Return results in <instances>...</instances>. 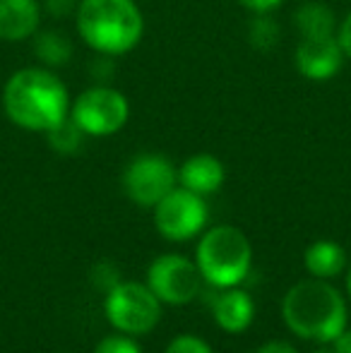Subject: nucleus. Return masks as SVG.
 Masks as SVG:
<instances>
[{
  "mask_svg": "<svg viewBox=\"0 0 351 353\" xmlns=\"http://www.w3.org/2000/svg\"><path fill=\"white\" fill-rule=\"evenodd\" d=\"M41 27L39 0H0V41H27Z\"/></svg>",
  "mask_w": 351,
  "mask_h": 353,
  "instance_id": "obj_11",
  "label": "nucleus"
},
{
  "mask_svg": "<svg viewBox=\"0 0 351 353\" xmlns=\"http://www.w3.org/2000/svg\"><path fill=\"white\" fill-rule=\"evenodd\" d=\"M303 267L315 279H334L347 267V250L337 241H315L305 248Z\"/></svg>",
  "mask_w": 351,
  "mask_h": 353,
  "instance_id": "obj_14",
  "label": "nucleus"
},
{
  "mask_svg": "<svg viewBox=\"0 0 351 353\" xmlns=\"http://www.w3.org/2000/svg\"><path fill=\"white\" fill-rule=\"evenodd\" d=\"M103 312L116 332L128 336H140L150 334L159 325L161 301L152 293L147 283L118 281L113 288H108Z\"/></svg>",
  "mask_w": 351,
  "mask_h": 353,
  "instance_id": "obj_5",
  "label": "nucleus"
},
{
  "mask_svg": "<svg viewBox=\"0 0 351 353\" xmlns=\"http://www.w3.org/2000/svg\"><path fill=\"white\" fill-rule=\"evenodd\" d=\"M195 265L210 286L234 288L248 279L253 267V245L241 228L221 223L200 238Z\"/></svg>",
  "mask_w": 351,
  "mask_h": 353,
  "instance_id": "obj_4",
  "label": "nucleus"
},
{
  "mask_svg": "<svg viewBox=\"0 0 351 353\" xmlns=\"http://www.w3.org/2000/svg\"><path fill=\"white\" fill-rule=\"evenodd\" d=\"M313 353H337L334 349H318V351H313Z\"/></svg>",
  "mask_w": 351,
  "mask_h": 353,
  "instance_id": "obj_27",
  "label": "nucleus"
},
{
  "mask_svg": "<svg viewBox=\"0 0 351 353\" xmlns=\"http://www.w3.org/2000/svg\"><path fill=\"white\" fill-rule=\"evenodd\" d=\"M258 353H299L291 344L286 341H267L265 346H260Z\"/></svg>",
  "mask_w": 351,
  "mask_h": 353,
  "instance_id": "obj_24",
  "label": "nucleus"
},
{
  "mask_svg": "<svg viewBox=\"0 0 351 353\" xmlns=\"http://www.w3.org/2000/svg\"><path fill=\"white\" fill-rule=\"evenodd\" d=\"M94 353H145V351H142V346L137 344L132 336L118 332V334L103 336V339L97 344Z\"/></svg>",
  "mask_w": 351,
  "mask_h": 353,
  "instance_id": "obj_19",
  "label": "nucleus"
},
{
  "mask_svg": "<svg viewBox=\"0 0 351 353\" xmlns=\"http://www.w3.org/2000/svg\"><path fill=\"white\" fill-rule=\"evenodd\" d=\"M284 325L299 339L332 344L347 330V301L328 279H303L281 301Z\"/></svg>",
  "mask_w": 351,
  "mask_h": 353,
  "instance_id": "obj_2",
  "label": "nucleus"
},
{
  "mask_svg": "<svg viewBox=\"0 0 351 353\" xmlns=\"http://www.w3.org/2000/svg\"><path fill=\"white\" fill-rule=\"evenodd\" d=\"M332 349L337 353H351V330L349 327L332 341Z\"/></svg>",
  "mask_w": 351,
  "mask_h": 353,
  "instance_id": "obj_25",
  "label": "nucleus"
},
{
  "mask_svg": "<svg viewBox=\"0 0 351 353\" xmlns=\"http://www.w3.org/2000/svg\"><path fill=\"white\" fill-rule=\"evenodd\" d=\"M70 118L87 137H111L130 121V101L121 89L97 84L72 99Z\"/></svg>",
  "mask_w": 351,
  "mask_h": 353,
  "instance_id": "obj_6",
  "label": "nucleus"
},
{
  "mask_svg": "<svg viewBox=\"0 0 351 353\" xmlns=\"http://www.w3.org/2000/svg\"><path fill=\"white\" fill-rule=\"evenodd\" d=\"M77 34L97 56H126L145 37V14L135 0H80Z\"/></svg>",
  "mask_w": 351,
  "mask_h": 353,
  "instance_id": "obj_3",
  "label": "nucleus"
},
{
  "mask_svg": "<svg viewBox=\"0 0 351 353\" xmlns=\"http://www.w3.org/2000/svg\"><path fill=\"white\" fill-rule=\"evenodd\" d=\"M164 353H214L212 346L197 334H178L169 341Z\"/></svg>",
  "mask_w": 351,
  "mask_h": 353,
  "instance_id": "obj_20",
  "label": "nucleus"
},
{
  "mask_svg": "<svg viewBox=\"0 0 351 353\" xmlns=\"http://www.w3.org/2000/svg\"><path fill=\"white\" fill-rule=\"evenodd\" d=\"M210 221L207 200L188 188L176 185L159 205L154 207V226L166 241L185 243L205 231Z\"/></svg>",
  "mask_w": 351,
  "mask_h": 353,
  "instance_id": "obj_8",
  "label": "nucleus"
},
{
  "mask_svg": "<svg viewBox=\"0 0 351 353\" xmlns=\"http://www.w3.org/2000/svg\"><path fill=\"white\" fill-rule=\"evenodd\" d=\"M239 3L253 14H272L274 10H279L286 0H239Z\"/></svg>",
  "mask_w": 351,
  "mask_h": 353,
  "instance_id": "obj_21",
  "label": "nucleus"
},
{
  "mask_svg": "<svg viewBox=\"0 0 351 353\" xmlns=\"http://www.w3.org/2000/svg\"><path fill=\"white\" fill-rule=\"evenodd\" d=\"M85 132L77 128V123L72 118H66L63 123H58L56 128L46 132V140L51 144V149L56 154H63V157H72L82 149V142H85Z\"/></svg>",
  "mask_w": 351,
  "mask_h": 353,
  "instance_id": "obj_17",
  "label": "nucleus"
},
{
  "mask_svg": "<svg viewBox=\"0 0 351 353\" xmlns=\"http://www.w3.org/2000/svg\"><path fill=\"white\" fill-rule=\"evenodd\" d=\"M294 22L301 39L334 37L339 24L332 10L325 3H320V0H305V3H301L294 12Z\"/></svg>",
  "mask_w": 351,
  "mask_h": 353,
  "instance_id": "obj_15",
  "label": "nucleus"
},
{
  "mask_svg": "<svg viewBox=\"0 0 351 353\" xmlns=\"http://www.w3.org/2000/svg\"><path fill=\"white\" fill-rule=\"evenodd\" d=\"M248 39L255 48L270 51L279 43V24L270 19V14H255V19L248 27Z\"/></svg>",
  "mask_w": 351,
  "mask_h": 353,
  "instance_id": "obj_18",
  "label": "nucleus"
},
{
  "mask_svg": "<svg viewBox=\"0 0 351 353\" xmlns=\"http://www.w3.org/2000/svg\"><path fill=\"white\" fill-rule=\"evenodd\" d=\"M178 168L164 154H137L123 171V190L128 200L154 210L176 188Z\"/></svg>",
  "mask_w": 351,
  "mask_h": 353,
  "instance_id": "obj_7",
  "label": "nucleus"
},
{
  "mask_svg": "<svg viewBox=\"0 0 351 353\" xmlns=\"http://www.w3.org/2000/svg\"><path fill=\"white\" fill-rule=\"evenodd\" d=\"M337 41H339V46H342L347 61H351V12L337 24Z\"/></svg>",
  "mask_w": 351,
  "mask_h": 353,
  "instance_id": "obj_23",
  "label": "nucleus"
},
{
  "mask_svg": "<svg viewBox=\"0 0 351 353\" xmlns=\"http://www.w3.org/2000/svg\"><path fill=\"white\" fill-rule=\"evenodd\" d=\"M70 92L51 68L34 65L12 72L3 87V111L12 125L43 132L70 118Z\"/></svg>",
  "mask_w": 351,
  "mask_h": 353,
  "instance_id": "obj_1",
  "label": "nucleus"
},
{
  "mask_svg": "<svg viewBox=\"0 0 351 353\" xmlns=\"http://www.w3.org/2000/svg\"><path fill=\"white\" fill-rule=\"evenodd\" d=\"M202 274L188 257L166 252L159 255L147 270V286L166 305H188L200 293Z\"/></svg>",
  "mask_w": 351,
  "mask_h": 353,
  "instance_id": "obj_9",
  "label": "nucleus"
},
{
  "mask_svg": "<svg viewBox=\"0 0 351 353\" xmlns=\"http://www.w3.org/2000/svg\"><path fill=\"white\" fill-rule=\"evenodd\" d=\"M342 46L334 37H320V39H301L294 53L296 70L308 82H330L334 79L344 68Z\"/></svg>",
  "mask_w": 351,
  "mask_h": 353,
  "instance_id": "obj_10",
  "label": "nucleus"
},
{
  "mask_svg": "<svg viewBox=\"0 0 351 353\" xmlns=\"http://www.w3.org/2000/svg\"><path fill=\"white\" fill-rule=\"evenodd\" d=\"M34 43V56L39 58L43 68H63L72 61V41L66 37L63 32H56V29H39L37 34L32 37Z\"/></svg>",
  "mask_w": 351,
  "mask_h": 353,
  "instance_id": "obj_16",
  "label": "nucleus"
},
{
  "mask_svg": "<svg viewBox=\"0 0 351 353\" xmlns=\"http://www.w3.org/2000/svg\"><path fill=\"white\" fill-rule=\"evenodd\" d=\"M212 312H214V320L221 330L229 332V334H241V332L248 330L255 320L253 296L239 286L221 288L214 305H212Z\"/></svg>",
  "mask_w": 351,
  "mask_h": 353,
  "instance_id": "obj_13",
  "label": "nucleus"
},
{
  "mask_svg": "<svg viewBox=\"0 0 351 353\" xmlns=\"http://www.w3.org/2000/svg\"><path fill=\"white\" fill-rule=\"evenodd\" d=\"M226 181V168L214 154H192L178 168V183L181 188L207 197L221 190Z\"/></svg>",
  "mask_w": 351,
  "mask_h": 353,
  "instance_id": "obj_12",
  "label": "nucleus"
},
{
  "mask_svg": "<svg viewBox=\"0 0 351 353\" xmlns=\"http://www.w3.org/2000/svg\"><path fill=\"white\" fill-rule=\"evenodd\" d=\"M41 8H46L53 17H68L77 10V0H43Z\"/></svg>",
  "mask_w": 351,
  "mask_h": 353,
  "instance_id": "obj_22",
  "label": "nucleus"
},
{
  "mask_svg": "<svg viewBox=\"0 0 351 353\" xmlns=\"http://www.w3.org/2000/svg\"><path fill=\"white\" fill-rule=\"evenodd\" d=\"M347 291H349V296H351V267H349V276H347Z\"/></svg>",
  "mask_w": 351,
  "mask_h": 353,
  "instance_id": "obj_26",
  "label": "nucleus"
}]
</instances>
